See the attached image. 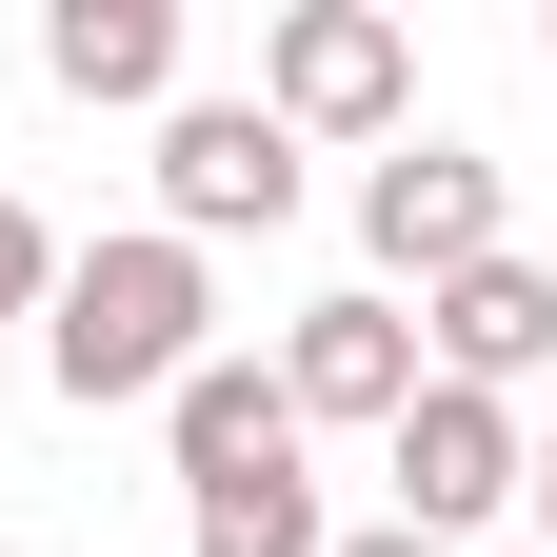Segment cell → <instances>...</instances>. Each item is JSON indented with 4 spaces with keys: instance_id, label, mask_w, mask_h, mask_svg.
I'll return each instance as SVG.
<instances>
[{
    "instance_id": "obj_1",
    "label": "cell",
    "mask_w": 557,
    "mask_h": 557,
    "mask_svg": "<svg viewBox=\"0 0 557 557\" xmlns=\"http://www.w3.org/2000/svg\"><path fill=\"white\" fill-rule=\"evenodd\" d=\"M199 359H220V259L199 239H81L60 259V299H40V379L81 398V418H120V398H180Z\"/></svg>"
},
{
    "instance_id": "obj_2",
    "label": "cell",
    "mask_w": 557,
    "mask_h": 557,
    "mask_svg": "<svg viewBox=\"0 0 557 557\" xmlns=\"http://www.w3.org/2000/svg\"><path fill=\"white\" fill-rule=\"evenodd\" d=\"M259 120L299 139H418V21L398 0H278L259 21Z\"/></svg>"
},
{
    "instance_id": "obj_3",
    "label": "cell",
    "mask_w": 557,
    "mask_h": 557,
    "mask_svg": "<svg viewBox=\"0 0 557 557\" xmlns=\"http://www.w3.org/2000/svg\"><path fill=\"white\" fill-rule=\"evenodd\" d=\"M518 458H537V418H518V398H458V379H418V398L379 418L398 537H478V518H518Z\"/></svg>"
},
{
    "instance_id": "obj_4",
    "label": "cell",
    "mask_w": 557,
    "mask_h": 557,
    "mask_svg": "<svg viewBox=\"0 0 557 557\" xmlns=\"http://www.w3.org/2000/svg\"><path fill=\"white\" fill-rule=\"evenodd\" d=\"M359 239H379V278H418V299H438L458 259L518 239V199H498V160H478V139H379V160H359Z\"/></svg>"
},
{
    "instance_id": "obj_5",
    "label": "cell",
    "mask_w": 557,
    "mask_h": 557,
    "mask_svg": "<svg viewBox=\"0 0 557 557\" xmlns=\"http://www.w3.org/2000/svg\"><path fill=\"white\" fill-rule=\"evenodd\" d=\"M299 220V139H278L259 100H160V239H278Z\"/></svg>"
},
{
    "instance_id": "obj_6",
    "label": "cell",
    "mask_w": 557,
    "mask_h": 557,
    "mask_svg": "<svg viewBox=\"0 0 557 557\" xmlns=\"http://www.w3.org/2000/svg\"><path fill=\"white\" fill-rule=\"evenodd\" d=\"M259 379H278V418H299V438H379V418L418 398V319L379 299V278H359V299H299Z\"/></svg>"
},
{
    "instance_id": "obj_7",
    "label": "cell",
    "mask_w": 557,
    "mask_h": 557,
    "mask_svg": "<svg viewBox=\"0 0 557 557\" xmlns=\"http://www.w3.org/2000/svg\"><path fill=\"white\" fill-rule=\"evenodd\" d=\"M418 379H458V398H518V379H557V259H458L438 299H418Z\"/></svg>"
},
{
    "instance_id": "obj_8",
    "label": "cell",
    "mask_w": 557,
    "mask_h": 557,
    "mask_svg": "<svg viewBox=\"0 0 557 557\" xmlns=\"http://www.w3.org/2000/svg\"><path fill=\"white\" fill-rule=\"evenodd\" d=\"M40 81L100 100V120H160L180 100V0H40Z\"/></svg>"
},
{
    "instance_id": "obj_9",
    "label": "cell",
    "mask_w": 557,
    "mask_h": 557,
    "mask_svg": "<svg viewBox=\"0 0 557 557\" xmlns=\"http://www.w3.org/2000/svg\"><path fill=\"white\" fill-rule=\"evenodd\" d=\"M160 438H180V498H199V478H278V458H299V418H278L259 359H199V379L160 398Z\"/></svg>"
},
{
    "instance_id": "obj_10",
    "label": "cell",
    "mask_w": 557,
    "mask_h": 557,
    "mask_svg": "<svg viewBox=\"0 0 557 557\" xmlns=\"http://www.w3.org/2000/svg\"><path fill=\"white\" fill-rule=\"evenodd\" d=\"M180 557H338V518H319V478L278 458V478H199V498H180Z\"/></svg>"
},
{
    "instance_id": "obj_11",
    "label": "cell",
    "mask_w": 557,
    "mask_h": 557,
    "mask_svg": "<svg viewBox=\"0 0 557 557\" xmlns=\"http://www.w3.org/2000/svg\"><path fill=\"white\" fill-rule=\"evenodd\" d=\"M40 299H60V239H40V199L0 180V319H40Z\"/></svg>"
},
{
    "instance_id": "obj_12",
    "label": "cell",
    "mask_w": 557,
    "mask_h": 557,
    "mask_svg": "<svg viewBox=\"0 0 557 557\" xmlns=\"http://www.w3.org/2000/svg\"><path fill=\"white\" fill-rule=\"evenodd\" d=\"M518 518H537V537H557V418H537V458H518Z\"/></svg>"
},
{
    "instance_id": "obj_13",
    "label": "cell",
    "mask_w": 557,
    "mask_h": 557,
    "mask_svg": "<svg viewBox=\"0 0 557 557\" xmlns=\"http://www.w3.org/2000/svg\"><path fill=\"white\" fill-rule=\"evenodd\" d=\"M338 557H458V537H398V518H379V537H338Z\"/></svg>"
},
{
    "instance_id": "obj_14",
    "label": "cell",
    "mask_w": 557,
    "mask_h": 557,
    "mask_svg": "<svg viewBox=\"0 0 557 557\" xmlns=\"http://www.w3.org/2000/svg\"><path fill=\"white\" fill-rule=\"evenodd\" d=\"M537 60H557V21H537Z\"/></svg>"
}]
</instances>
